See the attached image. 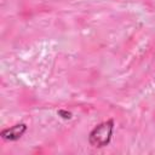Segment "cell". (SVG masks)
I'll use <instances>...</instances> for the list:
<instances>
[{
    "mask_svg": "<svg viewBox=\"0 0 155 155\" xmlns=\"http://www.w3.org/2000/svg\"><path fill=\"white\" fill-rule=\"evenodd\" d=\"M27 130V126L24 124H21V125H15L10 128H6L1 132V136L4 139H10V140H16L18 139Z\"/></svg>",
    "mask_w": 155,
    "mask_h": 155,
    "instance_id": "2",
    "label": "cell"
},
{
    "mask_svg": "<svg viewBox=\"0 0 155 155\" xmlns=\"http://www.w3.org/2000/svg\"><path fill=\"white\" fill-rule=\"evenodd\" d=\"M113 132V120H108L97 126L90 134V143L93 147H104L109 143Z\"/></svg>",
    "mask_w": 155,
    "mask_h": 155,
    "instance_id": "1",
    "label": "cell"
}]
</instances>
